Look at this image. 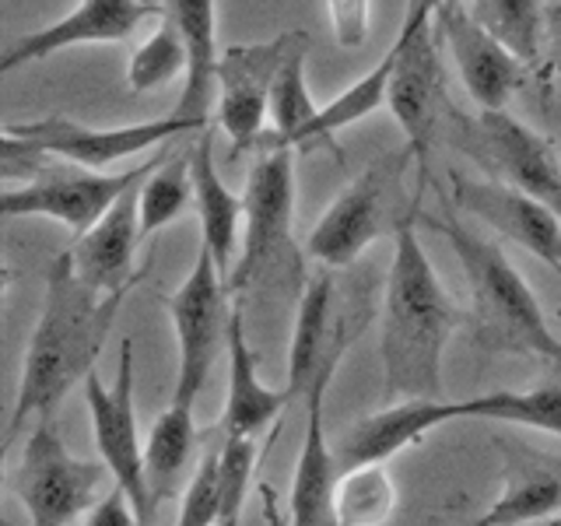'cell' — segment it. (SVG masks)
I'll use <instances>...</instances> for the list:
<instances>
[{"instance_id": "obj_1", "label": "cell", "mask_w": 561, "mask_h": 526, "mask_svg": "<svg viewBox=\"0 0 561 526\" xmlns=\"http://www.w3.org/2000/svg\"><path fill=\"white\" fill-rule=\"evenodd\" d=\"M130 288H92L78 274L70 250L49 263L43 312L25 347L22 382H18L4 446L14 443L18 432L28 425V418L57 414L64 397L95 373V362L110 341L116 312Z\"/></svg>"}, {"instance_id": "obj_2", "label": "cell", "mask_w": 561, "mask_h": 526, "mask_svg": "<svg viewBox=\"0 0 561 526\" xmlns=\"http://www.w3.org/2000/svg\"><path fill=\"white\" fill-rule=\"evenodd\" d=\"M417 210L393 228V263L382 291L379 358L390 400L443 397V355L449 333L463 323V309L443 288L417 239Z\"/></svg>"}, {"instance_id": "obj_3", "label": "cell", "mask_w": 561, "mask_h": 526, "mask_svg": "<svg viewBox=\"0 0 561 526\" xmlns=\"http://www.w3.org/2000/svg\"><path fill=\"white\" fill-rule=\"evenodd\" d=\"M443 204L446 215H421L417 210V221L435 228L449 242L456 260H460L470 291L473 344L481 351H491V355H523L561 365V341L551 333L534 288L526 285L523 274L508 263V256L495 242L481 239L473 228L456 218L446 197Z\"/></svg>"}, {"instance_id": "obj_4", "label": "cell", "mask_w": 561, "mask_h": 526, "mask_svg": "<svg viewBox=\"0 0 561 526\" xmlns=\"http://www.w3.org/2000/svg\"><path fill=\"white\" fill-rule=\"evenodd\" d=\"M245 239L236 267L228 271V291L239 295L260 281H302V260L295 253V148H260L242 190Z\"/></svg>"}, {"instance_id": "obj_5", "label": "cell", "mask_w": 561, "mask_h": 526, "mask_svg": "<svg viewBox=\"0 0 561 526\" xmlns=\"http://www.w3.org/2000/svg\"><path fill=\"white\" fill-rule=\"evenodd\" d=\"M446 0H408V14L397 35V67L390 78V99L386 105L393 110L408 148L414 151V165L421 172V183H428L432 169V148L449 113L446 95V75L443 57H438V35H435V11Z\"/></svg>"}, {"instance_id": "obj_6", "label": "cell", "mask_w": 561, "mask_h": 526, "mask_svg": "<svg viewBox=\"0 0 561 526\" xmlns=\"http://www.w3.org/2000/svg\"><path fill=\"white\" fill-rule=\"evenodd\" d=\"M443 130L456 151H463L491 172V180L523 190L548 204L561 218V162L554 145L505 110H481L478 116L449 105Z\"/></svg>"}, {"instance_id": "obj_7", "label": "cell", "mask_w": 561, "mask_h": 526, "mask_svg": "<svg viewBox=\"0 0 561 526\" xmlns=\"http://www.w3.org/2000/svg\"><path fill=\"white\" fill-rule=\"evenodd\" d=\"M110 478L105 460H81L67 449L57 414L35 418L22 460L11 470V488L22 499L32 526H70L102 502L99 491Z\"/></svg>"}, {"instance_id": "obj_8", "label": "cell", "mask_w": 561, "mask_h": 526, "mask_svg": "<svg viewBox=\"0 0 561 526\" xmlns=\"http://www.w3.org/2000/svg\"><path fill=\"white\" fill-rule=\"evenodd\" d=\"M232 291L228 277L218 267V260L201 242L197 260L186 274V281L162 302L172 316L175 344H180V368H175L172 400L197 408V397L210 379V365L218 362L221 347L228 344V320H232Z\"/></svg>"}, {"instance_id": "obj_9", "label": "cell", "mask_w": 561, "mask_h": 526, "mask_svg": "<svg viewBox=\"0 0 561 526\" xmlns=\"http://www.w3.org/2000/svg\"><path fill=\"white\" fill-rule=\"evenodd\" d=\"M411 162H414V151L403 145L400 151L382 155L379 162L368 165L358 180L323 210V218L316 221L309 236V256L327 263V267H351L386 228H393L408 218V215H393L390 201H400V193H403L400 186Z\"/></svg>"}, {"instance_id": "obj_10", "label": "cell", "mask_w": 561, "mask_h": 526, "mask_svg": "<svg viewBox=\"0 0 561 526\" xmlns=\"http://www.w3.org/2000/svg\"><path fill=\"white\" fill-rule=\"evenodd\" d=\"M165 155H154L137 169L123 172H102V169H84L57 158L39 180L25 186H8L0 193V215L4 218H53L64 221L70 232L84 236L88 228H95L102 215L110 210L123 193L137 186L145 175L162 162Z\"/></svg>"}, {"instance_id": "obj_11", "label": "cell", "mask_w": 561, "mask_h": 526, "mask_svg": "<svg viewBox=\"0 0 561 526\" xmlns=\"http://www.w3.org/2000/svg\"><path fill=\"white\" fill-rule=\"evenodd\" d=\"M84 403L92 414L95 446L110 467L116 488L127 491L134 513L140 523H154V502L145 473V449L137 435V403H134V341L123 338L119 344V365L113 386H105L99 373L84 379Z\"/></svg>"}, {"instance_id": "obj_12", "label": "cell", "mask_w": 561, "mask_h": 526, "mask_svg": "<svg viewBox=\"0 0 561 526\" xmlns=\"http://www.w3.org/2000/svg\"><path fill=\"white\" fill-rule=\"evenodd\" d=\"M210 123V116H180L169 113L162 119H145V123H127V127H88L70 116H43L28 123H4V130L14 137H25L43 145L49 155L67 158V162L84 165V169H105L123 158L140 155L148 148L169 145L186 134H197Z\"/></svg>"}, {"instance_id": "obj_13", "label": "cell", "mask_w": 561, "mask_h": 526, "mask_svg": "<svg viewBox=\"0 0 561 526\" xmlns=\"http://www.w3.org/2000/svg\"><path fill=\"white\" fill-rule=\"evenodd\" d=\"M306 39V32H280L267 43H236L221 53L218 64V127L232 140L236 155L256 148L267 134L263 123L271 119V92L280 67Z\"/></svg>"}, {"instance_id": "obj_14", "label": "cell", "mask_w": 561, "mask_h": 526, "mask_svg": "<svg viewBox=\"0 0 561 526\" xmlns=\"http://www.w3.org/2000/svg\"><path fill=\"white\" fill-rule=\"evenodd\" d=\"M432 25L438 43L449 46V57L470 99L481 110H505L508 99L526 84V64L470 14L463 0H446L435 11Z\"/></svg>"}, {"instance_id": "obj_15", "label": "cell", "mask_w": 561, "mask_h": 526, "mask_svg": "<svg viewBox=\"0 0 561 526\" xmlns=\"http://www.w3.org/2000/svg\"><path fill=\"white\" fill-rule=\"evenodd\" d=\"M341 358L323 365V373L312 379L306 390V438L298 449L295 478H291V495H288V523L291 526H341L337 516V488H341V464L337 449L327 443V418L323 403L330 379L337 373Z\"/></svg>"}, {"instance_id": "obj_16", "label": "cell", "mask_w": 561, "mask_h": 526, "mask_svg": "<svg viewBox=\"0 0 561 526\" xmlns=\"http://www.w3.org/2000/svg\"><path fill=\"white\" fill-rule=\"evenodd\" d=\"M165 14V4H148V0H81V4L64 14L60 22L43 25L22 39H14L4 57H0V75L57 57L70 46H99V43H123L127 35L145 22V18Z\"/></svg>"}, {"instance_id": "obj_17", "label": "cell", "mask_w": 561, "mask_h": 526, "mask_svg": "<svg viewBox=\"0 0 561 526\" xmlns=\"http://www.w3.org/2000/svg\"><path fill=\"white\" fill-rule=\"evenodd\" d=\"M453 204L470 218L491 225L505 239L523 245L526 253L558 267L561 260V218L548 204L526 197L523 190L499 180H467L453 175Z\"/></svg>"}, {"instance_id": "obj_18", "label": "cell", "mask_w": 561, "mask_h": 526, "mask_svg": "<svg viewBox=\"0 0 561 526\" xmlns=\"http://www.w3.org/2000/svg\"><path fill=\"white\" fill-rule=\"evenodd\" d=\"M449 421H467L463 400H449V397L397 400L390 408L362 418L351 432H344V438L337 443V464L341 470L362 464H386L397 453L432 435L435 428L449 425Z\"/></svg>"}, {"instance_id": "obj_19", "label": "cell", "mask_w": 561, "mask_h": 526, "mask_svg": "<svg viewBox=\"0 0 561 526\" xmlns=\"http://www.w3.org/2000/svg\"><path fill=\"white\" fill-rule=\"evenodd\" d=\"M337 309V285L333 277L320 274L298 295L295 327H291V351H288V397H306L312 379L323 373V365L344 358L351 344V330L344 327Z\"/></svg>"}, {"instance_id": "obj_20", "label": "cell", "mask_w": 561, "mask_h": 526, "mask_svg": "<svg viewBox=\"0 0 561 526\" xmlns=\"http://www.w3.org/2000/svg\"><path fill=\"white\" fill-rule=\"evenodd\" d=\"M140 183L123 193L95 228L78 236V245L70 250L78 274L99 291H119L137 281L134 256H137V242L145 239V232H140Z\"/></svg>"}, {"instance_id": "obj_21", "label": "cell", "mask_w": 561, "mask_h": 526, "mask_svg": "<svg viewBox=\"0 0 561 526\" xmlns=\"http://www.w3.org/2000/svg\"><path fill=\"white\" fill-rule=\"evenodd\" d=\"M260 355L245 341V316L236 306L228 320V400L218 421L221 438H256L288 411V390H271L256 376Z\"/></svg>"}, {"instance_id": "obj_22", "label": "cell", "mask_w": 561, "mask_h": 526, "mask_svg": "<svg viewBox=\"0 0 561 526\" xmlns=\"http://www.w3.org/2000/svg\"><path fill=\"white\" fill-rule=\"evenodd\" d=\"M165 14L180 28L186 43V78H183V95L175 102L172 113L180 116H207L210 95L218 84V0H165Z\"/></svg>"}, {"instance_id": "obj_23", "label": "cell", "mask_w": 561, "mask_h": 526, "mask_svg": "<svg viewBox=\"0 0 561 526\" xmlns=\"http://www.w3.org/2000/svg\"><path fill=\"white\" fill-rule=\"evenodd\" d=\"M190 165H193V204H197L201 232H204L201 242L210 250V256L218 260V267L228 271V263L236 256L239 225L245 221V207H242V197H236L218 175L215 130L210 127H204L201 137L190 145Z\"/></svg>"}, {"instance_id": "obj_24", "label": "cell", "mask_w": 561, "mask_h": 526, "mask_svg": "<svg viewBox=\"0 0 561 526\" xmlns=\"http://www.w3.org/2000/svg\"><path fill=\"white\" fill-rule=\"evenodd\" d=\"M561 513V464L519 456L508 464L505 491L473 526H523Z\"/></svg>"}, {"instance_id": "obj_25", "label": "cell", "mask_w": 561, "mask_h": 526, "mask_svg": "<svg viewBox=\"0 0 561 526\" xmlns=\"http://www.w3.org/2000/svg\"><path fill=\"white\" fill-rule=\"evenodd\" d=\"M197 443H201V428H197V421H193V408L190 403L169 400V408L154 418V425L148 432V446H145V473H148L154 508L186 478V467L193 460Z\"/></svg>"}, {"instance_id": "obj_26", "label": "cell", "mask_w": 561, "mask_h": 526, "mask_svg": "<svg viewBox=\"0 0 561 526\" xmlns=\"http://www.w3.org/2000/svg\"><path fill=\"white\" fill-rule=\"evenodd\" d=\"M306 57H309V35L295 46V53L280 67L271 92V134L256 140L260 148H298V140L309 130V123L320 116L323 105H316L306 84Z\"/></svg>"}, {"instance_id": "obj_27", "label": "cell", "mask_w": 561, "mask_h": 526, "mask_svg": "<svg viewBox=\"0 0 561 526\" xmlns=\"http://www.w3.org/2000/svg\"><path fill=\"white\" fill-rule=\"evenodd\" d=\"M463 418L523 425L561 438V382H543L534 390H495L463 400Z\"/></svg>"}, {"instance_id": "obj_28", "label": "cell", "mask_w": 561, "mask_h": 526, "mask_svg": "<svg viewBox=\"0 0 561 526\" xmlns=\"http://www.w3.org/2000/svg\"><path fill=\"white\" fill-rule=\"evenodd\" d=\"M470 14L495 35L526 67L543 60V0H463Z\"/></svg>"}, {"instance_id": "obj_29", "label": "cell", "mask_w": 561, "mask_h": 526, "mask_svg": "<svg viewBox=\"0 0 561 526\" xmlns=\"http://www.w3.org/2000/svg\"><path fill=\"white\" fill-rule=\"evenodd\" d=\"M193 201V165L190 151H180L172 158H162L148 180L140 183V232L154 236L175 218H183V210Z\"/></svg>"}, {"instance_id": "obj_30", "label": "cell", "mask_w": 561, "mask_h": 526, "mask_svg": "<svg viewBox=\"0 0 561 526\" xmlns=\"http://www.w3.org/2000/svg\"><path fill=\"white\" fill-rule=\"evenodd\" d=\"M397 513V484L386 464H362L341 473L337 516L341 526H382Z\"/></svg>"}, {"instance_id": "obj_31", "label": "cell", "mask_w": 561, "mask_h": 526, "mask_svg": "<svg viewBox=\"0 0 561 526\" xmlns=\"http://www.w3.org/2000/svg\"><path fill=\"white\" fill-rule=\"evenodd\" d=\"M186 43L180 28L169 14H162V25H158L145 43H140L130 53V64H127V88L134 95H145V92H158L175 78H186Z\"/></svg>"}, {"instance_id": "obj_32", "label": "cell", "mask_w": 561, "mask_h": 526, "mask_svg": "<svg viewBox=\"0 0 561 526\" xmlns=\"http://www.w3.org/2000/svg\"><path fill=\"white\" fill-rule=\"evenodd\" d=\"M221 446L207 449L204 460L193 470V478L183 491L180 519L175 526H218L221 519Z\"/></svg>"}, {"instance_id": "obj_33", "label": "cell", "mask_w": 561, "mask_h": 526, "mask_svg": "<svg viewBox=\"0 0 561 526\" xmlns=\"http://www.w3.org/2000/svg\"><path fill=\"white\" fill-rule=\"evenodd\" d=\"M253 470H256L253 438H225L221 443V491H225V499H221L218 526H239Z\"/></svg>"}, {"instance_id": "obj_34", "label": "cell", "mask_w": 561, "mask_h": 526, "mask_svg": "<svg viewBox=\"0 0 561 526\" xmlns=\"http://www.w3.org/2000/svg\"><path fill=\"white\" fill-rule=\"evenodd\" d=\"M57 162V155H49L43 145H35V140H25V137H14V134H0V175H4V183H32L39 180V175Z\"/></svg>"}, {"instance_id": "obj_35", "label": "cell", "mask_w": 561, "mask_h": 526, "mask_svg": "<svg viewBox=\"0 0 561 526\" xmlns=\"http://www.w3.org/2000/svg\"><path fill=\"white\" fill-rule=\"evenodd\" d=\"M368 8L373 0H327L330 28L341 49H358L368 39Z\"/></svg>"}, {"instance_id": "obj_36", "label": "cell", "mask_w": 561, "mask_h": 526, "mask_svg": "<svg viewBox=\"0 0 561 526\" xmlns=\"http://www.w3.org/2000/svg\"><path fill=\"white\" fill-rule=\"evenodd\" d=\"M84 526H145L140 516L134 513V505L127 499V491L123 488H113L110 495H105L92 513H88Z\"/></svg>"}, {"instance_id": "obj_37", "label": "cell", "mask_w": 561, "mask_h": 526, "mask_svg": "<svg viewBox=\"0 0 561 526\" xmlns=\"http://www.w3.org/2000/svg\"><path fill=\"white\" fill-rule=\"evenodd\" d=\"M543 60L561 75V4H548V14H543Z\"/></svg>"}, {"instance_id": "obj_38", "label": "cell", "mask_w": 561, "mask_h": 526, "mask_svg": "<svg viewBox=\"0 0 561 526\" xmlns=\"http://www.w3.org/2000/svg\"><path fill=\"white\" fill-rule=\"evenodd\" d=\"M263 516H267V526H291L288 519H280L277 502H274V491H271V488H263Z\"/></svg>"}, {"instance_id": "obj_39", "label": "cell", "mask_w": 561, "mask_h": 526, "mask_svg": "<svg viewBox=\"0 0 561 526\" xmlns=\"http://www.w3.org/2000/svg\"><path fill=\"white\" fill-rule=\"evenodd\" d=\"M148 4H165V0H148Z\"/></svg>"}, {"instance_id": "obj_40", "label": "cell", "mask_w": 561, "mask_h": 526, "mask_svg": "<svg viewBox=\"0 0 561 526\" xmlns=\"http://www.w3.org/2000/svg\"><path fill=\"white\" fill-rule=\"evenodd\" d=\"M558 267H561V260H558ZM558 267H554V271H558Z\"/></svg>"}, {"instance_id": "obj_41", "label": "cell", "mask_w": 561, "mask_h": 526, "mask_svg": "<svg viewBox=\"0 0 561 526\" xmlns=\"http://www.w3.org/2000/svg\"><path fill=\"white\" fill-rule=\"evenodd\" d=\"M558 274H561V267H558Z\"/></svg>"}, {"instance_id": "obj_42", "label": "cell", "mask_w": 561, "mask_h": 526, "mask_svg": "<svg viewBox=\"0 0 561 526\" xmlns=\"http://www.w3.org/2000/svg\"><path fill=\"white\" fill-rule=\"evenodd\" d=\"M554 526H561V523H554Z\"/></svg>"}]
</instances>
